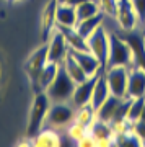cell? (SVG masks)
Returning a JSON list of instances; mask_svg holds the SVG:
<instances>
[{
    "instance_id": "cell-1",
    "label": "cell",
    "mask_w": 145,
    "mask_h": 147,
    "mask_svg": "<svg viewBox=\"0 0 145 147\" xmlns=\"http://www.w3.org/2000/svg\"><path fill=\"white\" fill-rule=\"evenodd\" d=\"M52 101L49 100L46 92H38L34 100H33L31 110H30V118H28V127H26V137H34L42 127L46 126L47 113L51 108Z\"/></svg>"
},
{
    "instance_id": "cell-2",
    "label": "cell",
    "mask_w": 145,
    "mask_h": 147,
    "mask_svg": "<svg viewBox=\"0 0 145 147\" xmlns=\"http://www.w3.org/2000/svg\"><path fill=\"white\" fill-rule=\"evenodd\" d=\"M75 85L77 84L70 79V75H68V74L62 69V65H60L54 82L46 88V93H47V96H49V100H51L52 103L70 101V98H72V95H73V90H75Z\"/></svg>"
},
{
    "instance_id": "cell-3",
    "label": "cell",
    "mask_w": 145,
    "mask_h": 147,
    "mask_svg": "<svg viewBox=\"0 0 145 147\" xmlns=\"http://www.w3.org/2000/svg\"><path fill=\"white\" fill-rule=\"evenodd\" d=\"M109 65H126V67L134 65L130 46L122 38V34L117 33H109V57L106 67Z\"/></svg>"
},
{
    "instance_id": "cell-4",
    "label": "cell",
    "mask_w": 145,
    "mask_h": 147,
    "mask_svg": "<svg viewBox=\"0 0 145 147\" xmlns=\"http://www.w3.org/2000/svg\"><path fill=\"white\" fill-rule=\"evenodd\" d=\"M75 119V106L70 101H62V103H51L49 113H47L46 124L54 127V129H67Z\"/></svg>"
},
{
    "instance_id": "cell-5",
    "label": "cell",
    "mask_w": 145,
    "mask_h": 147,
    "mask_svg": "<svg viewBox=\"0 0 145 147\" xmlns=\"http://www.w3.org/2000/svg\"><path fill=\"white\" fill-rule=\"evenodd\" d=\"M104 77L109 85L111 95L126 98L127 95V80H129V67L126 65H109L104 69Z\"/></svg>"
},
{
    "instance_id": "cell-6",
    "label": "cell",
    "mask_w": 145,
    "mask_h": 147,
    "mask_svg": "<svg viewBox=\"0 0 145 147\" xmlns=\"http://www.w3.org/2000/svg\"><path fill=\"white\" fill-rule=\"evenodd\" d=\"M87 42H88V51L95 54L101 65L106 69L109 57V31L106 30V26L101 25L93 34L87 38Z\"/></svg>"
},
{
    "instance_id": "cell-7",
    "label": "cell",
    "mask_w": 145,
    "mask_h": 147,
    "mask_svg": "<svg viewBox=\"0 0 145 147\" xmlns=\"http://www.w3.org/2000/svg\"><path fill=\"white\" fill-rule=\"evenodd\" d=\"M47 61L56 64H62L64 59L68 56L70 47H68L64 33L56 26V30L51 33V36L47 39Z\"/></svg>"
},
{
    "instance_id": "cell-8",
    "label": "cell",
    "mask_w": 145,
    "mask_h": 147,
    "mask_svg": "<svg viewBox=\"0 0 145 147\" xmlns=\"http://www.w3.org/2000/svg\"><path fill=\"white\" fill-rule=\"evenodd\" d=\"M46 64H47V44L44 42L41 47H38L36 51L28 57V61H26V64H25L26 75H28L31 85L34 87V90H36L39 74H41V70L44 69Z\"/></svg>"
},
{
    "instance_id": "cell-9",
    "label": "cell",
    "mask_w": 145,
    "mask_h": 147,
    "mask_svg": "<svg viewBox=\"0 0 145 147\" xmlns=\"http://www.w3.org/2000/svg\"><path fill=\"white\" fill-rule=\"evenodd\" d=\"M127 44L132 51V64L135 67H140L145 70V38L144 33H139L137 30L134 31H124L122 34Z\"/></svg>"
},
{
    "instance_id": "cell-10",
    "label": "cell",
    "mask_w": 145,
    "mask_h": 147,
    "mask_svg": "<svg viewBox=\"0 0 145 147\" xmlns=\"http://www.w3.org/2000/svg\"><path fill=\"white\" fill-rule=\"evenodd\" d=\"M90 136L93 137L95 147H113L114 146V132L111 129V124L106 121L95 119L88 126Z\"/></svg>"
},
{
    "instance_id": "cell-11",
    "label": "cell",
    "mask_w": 145,
    "mask_h": 147,
    "mask_svg": "<svg viewBox=\"0 0 145 147\" xmlns=\"http://www.w3.org/2000/svg\"><path fill=\"white\" fill-rule=\"evenodd\" d=\"M114 20L117 21V25H119V28L122 31H134L140 25L139 18H137L134 8L130 5V0L117 2V13H116Z\"/></svg>"
},
{
    "instance_id": "cell-12",
    "label": "cell",
    "mask_w": 145,
    "mask_h": 147,
    "mask_svg": "<svg viewBox=\"0 0 145 147\" xmlns=\"http://www.w3.org/2000/svg\"><path fill=\"white\" fill-rule=\"evenodd\" d=\"M98 75H91V77H88V79H85L83 82L75 85L73 95H72V98H70V103H72L75 108L90 105L91 95H93V87H95V82H96V77H98Z\"/></svg>"
},
{
    "instance_id": "cell-13",
    "label": "cell",
    "mask_w": 145,
    "mask_h": 147,
    "mask_svg": "<svg viewBox=\"0 0 145 147\" xmlns=\"http://www.w3.org/2000/svg\"><path fill=\"white\" fill-rule=\"evenodd\" d=\"M139 96H145V70L130 65L126 98H139Z\"/></svg>"
},
{
    "instance_id": "cell-14",
    "label": "cell",
    "mask_w": 145,
    "mask_h": 147,
    "mask_svg": "<svg viewBox=\"0 0 145 147\" xmlns=\"http://www.w3.org/2000/svg\"><path fill=\"white\" fill-rule=\"evenodd\" d=\"M70 54L77 59V62L80 64V67L85 70V74L88 77L98 75V74H101L104 70V67L101 65V62H99L98 59H96V56L91 54L90 51H70Z\"/></svg>"
},
{
    "instance_id": "cell-15",
    "label": "cell",
    "mask_w": 145,
    "mask_h": 147,
    "mask_svg": "<svg viewBox=\"0 0 145 147\" xmlns=\"http://www.w3.org/2000/svg\"><path fill=\"white\" fill-rule=\"evenodd\" d=\"M33 146L34 147H59L62 146V136L57 129L47 126L42 127L36 136L33 137Z\"/></svg>"
},
{
    "instance_id": "cell-16",
    "label": "cell",
    "mask_w": 145,
    "mask_h": 147,
    "mask_svg": "<svg viewBox=\"0 0 145 147\" xmlns=\"http://www.w3.org/2000/svg\"><path fill=\"white\" fill-rule=\"evenodd\" d=\"M56 8H57V2L56 0H49V3L46 5L44 11L41 16V34H42V41L47 42L51 33L56 30Z\"/></svg>"
},
{
    "instance_id": "cell-17",
    "label": "cell",
    "mask_w": 145,
    "mask_h": 147,
    "mask_svg": "<svg viewBox=\"0 0 145 147\" xmlns=\"http://www.w3.org/2000/svg\"><path fill=\"white\" fill-rule=\"evenodd\" d=\"M78 23L77 10L70 3H57L56 8V25L62 28H75Z\"/></svg>"
},
{
    "instance_id": "cell-18",
    "label": "cell",
    "mask_w": 145,
    "mask_h": 147,
    "mask_svg": "<svg viewBox=\"0 0 145 147\" xmlns=\"http://www.w3.org/2000/svg\"><path fill=\"white\" fill-rule=\"evenodd\" d=\"M111 96V90H109V85L106 82V77H104V70L96 77V82H95L93 87V95H91V101L90 105L93 106L95 110H98L99 106L103 105L104 101Z\"/></svg>"
},
{
    "instance_id": "cell-19",
    "label": "cell",
    "mask_w": 145,
    "mask_h": 147,
    "mask_svg": "<svg viewBox=\"0 0 145 147\" xmlns=\"http://www.w3.org/2000/svg\"><path fill=\"white\" fill-rule=\"evenodd\" d=\"M104 20H106V16H104L103 13H98V15H95V16L80 20L77 25H75V30H77L83 38H88L90 34H93L101 25H104Z\"/></svg>"
},
{
    "instance_id": "cell-20",
    "label": "cell",
    "mask_w": 145,
    "mask_h": 147,
    "mask_svg": "<svg viewBox=\"0 0 145 147\" xmlns=\"http://www.w3.org/2000/svg\"><path fill=\"white\" fill-rule=\"evenodd\" d=\"M57 28L64 33L65 41H67L70 51H88L87 38H83L75 28H62V26H57Z\"/></svg>"
},
{
    "instance_id": "cell-21",
    "label": "cell",
    "mask_w": 145,
    "mask_h": 147,
    "mask_svg": "<svg viewBox=\"0 0 145 147\" xmlns=\"http://www.w3.org/2000/svg\"><path fill=\"white\" fill-rule=\"evenodd\" d=\"M59 69H60V64L49 62V61H47V64L44 65V69H42L41 74H39V79H38V85H36L38 92H46V88L54 82L57 72H59Z\"/></svg>"
},
{
    "instance_id": "cell-22",
    "label": "cell",
    "mask_w": 145,
    "mask_h": 147,
    "mask_svg": "<svg viewBox=\"0 0 145 147\" xmlns=\"http://www.w3.org/2000/svg\"><path fill=\"white\" fill-rule=\"evenodd\" d=\"M60 65H62V69L70 75V79H72L75 84H80V82H83L85 79H88V75L85 74V70L80 67V64L77 62V59L73 57L70 53H68L67 57L64 59V62L60 64Z\"/></svg>"
},
{
    "instance_id": "cell-23",
    "label": "cell",
    "mask_w": 145,
    "mask_h": 147,
    "mask_svg": "<svg viewBox=\"0 0 145 147\" xmlns=\"http://www.w3.org/2000/svg\"><path fill=\"white\" fill-rule=\"evenodd\" d=\"M75 10H77L78 21L85 20V18H90V16H95V15H98V13H103L101 8H99L98 0H90V2H85V3H82V5L75 7Z\"/></svg>"
},
{
    "instance_id": "cell-24",
    "label": "cell",
    "mask_w": 145,
    "mask_h": 147,
    "mask_svg": "<svg viewBox=\"0 0 145 147\" xmlns=\"http://www.w3.org/2000/svg\"><path fill=\"white\" fill-rule=\"evenodd\" d=\"M96 119V110L91 105H85L80 108H75V121L82 123L85 126H90Z\"/></svg>"
},
{
    "instance_id": "cell-25",
    "label": "cell",
    "mask_w": 145,
    "mask_h": 147,
    "mask_svg": "<svg viewBox=\"0 0 145 147\" xmlns=\"http://www.w3.org/2000/svg\"><path fill=\"white\" fill-rule=\"evenodd\" d=\"M114 146H119V147H140L142 146V142L140 139L137 137L132 129L124 134H117V136H114Z\"/></svg>"
},
{
    "instance_id": "cell-26",
    "label": "cell",
    "mask_w": 145,
    "mask_h": 147,
    "mask_svg": "<svg viewBox=\"0 0 145 147\" xmlns=\"http://www.w3.org/2000/svg\"><path fill=\"white\" fill-rule=\"evenodd\" d=\"M87 134H90L88 126H85V124H82V123H78V121H75V119H73V123L67 127V136L70 137L75 144H77L78 141H82Z\"/></svg>"
},
{
    "instance_id": "cell-27",
    "label": "cell",
    "mask_w": 145,
    "mask_h": 147,
    "mask_svg": "<svg viewBox=\"0 0 145 147\" xmlns=\"http://www.w3.org/2000/svg\"><path fill=\"white\" fill-rule=\"evenodd\" d=\"M145 106V96H139V98H130L129 103V110H127V118H129L132 123L137 121L140 118V113Z\"/></svg>"
},
{
    "instance_id": "cell-28",
    "label": "cell",
    "mask_w": 145,
    "mask_h": 147,
    "mask_svg": "<svg viewBox=\"0 0 145 147\" xmlns=\"http://www.w3.org/2000/svg\"><path fill=\"white\" fill-rule=\"evenodd\" d=\"M99 8L106 18H116L117 13V0H98Z\"/></svg>"
},
{
    "instance_id": "cell-29",
    "label": "cell",
    "mask_w": 145,
    "mask_h": 147,
    "mask_svg": "<svg viewBox=\"0 0 145 147\" xmlns=\"http://www.w3.org/2000/svg\"><path fill=\"white\" fill-rule=\"evenodd\" d=\"M130 5L134 8L140 25H144L145 23V0H130Z\"/></svg>"
},
{
    "instance_id": "cell-30",
    "label": "cell",
    "mask_w": 145,
    "mask_h": 147,
    "mask_svg": "<svg viewBox=\"0 0 145 147\" xmlns=\"http://www.w3.org/2000/svg\"><path fill=\"white\" fill-rule=\"evenodd\" d=\"M132 131L137 134V137L140 139V142H142V146H144V142H145V121H134L132 123Z\"/></svg>"
},
{
    "instance_id": "cell-31",
    "label": "cell",
    "mask_w": 145,
    "mask_h": 147,
    "mask_svg": "<svg viewBox=\"0 0 145 147\" xmlns=\"http://www.w3.org/2000/svg\"><path fill=\"white\" fill-rule=\"evenodd\" d=\"M77 146L78 147H95V141H93V137L90 136V134H87L82 141L77 142Z\"/></svg>"
},
{
    "instance_id": "cell-32",
    "label": "cell",
    "mask_w": 145,
    "mask_h": 147,
    "mask_svg": "<svg viewBox=\"0 0 145 147\" xmlns=\"http://www.w3.org/2000/svg\"><path fill=\"white\" fill-rule=\"evenodd\" d=\"M85 2H90V0H70L68 3L72 7H78V5H82V3H85Z\"/></svg>"
},
{
    "instance_id": "cell-33",
    "label": "cell",
    "mask_w": 145,
    "mask_h": 147,
    "mask_svg": "<svg viewBox=\"0 0 145 147\" xmlns=\"http://www.w3.org/2000/svg\"><path fill=\"white\" fill-rule=\"evenodd\" d=\"M140 121H145V106H144V110H142V113H140Z\"/></svg>"
},
{
    "instance_id": "cell-34",
    "label": "cell",
    "mask_w": 145,
    "mask_h": 147,
    "mask_svg": "<svg viewBox=\"0 0 145 147\" xmlns=\"http://www.w3.org/2000/svg\"><path fill=\"white\" fill-rule=\"evenodd\" d=\"M57 3H68V2H70V0H56Z\"/></svg>"
},
{
    "instance_id": "cell-35",
    "label": "cell",
    "mask_w": 145,
    "mask_h": 147,
    "mask_svg": "<svg viewBox=\"0 0 145 147\" xmlns=\"http://www.w3.org/2000/svg\"><path fill=\"white\" fill-rule=\"evenodd\" d=\"M8 2H18V0H8Z\"/></svg>"
},
{
    "instance_id": "cell-36",
    "label": "cell",
    "mask_w": 145,
    "mask_h": 147,
    "mask_svg": "<svg viewBox=\"0 0 145 147\" xmlns=\"http://www.w3.org/2000/svg\"><path fill=\"white\" fill-rule=\"evenodd\" d=\"M117 2H121V0H117Z\"/></svg>"
},
{
    "instance_id": "cell-37",
    "label": "cell",
    "mask_w": 145,
    "mask_h": 147,
    "mask_svg": "<svg viewBox=\"0 0 145 147\" xmlns=\"http://www.w3.org/2000/svg\"><path fill=\"white\" fill-rule=\"evenodd\" d=\"M144 26H145V23H144Z\"/></svg>"
}]
</instances>
